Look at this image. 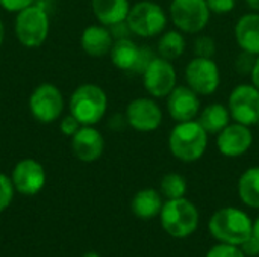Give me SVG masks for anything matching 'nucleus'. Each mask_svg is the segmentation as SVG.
Returning a JSON list of instances; mask_svg holds the SVG:
<instances>
[{
    "label": "nucleus",
    "instance_id": "obj_11",
    "mask_svg": "<svg viewBox=\"0 0 259 257\" xmlns=\"http://www.w3.org/2000/svg\"><path fill=\"white\" fill-rule=\"evenodd\" d=\"M143 86L153 98H165L178 85V71L171 61L155 56L141 74Z\"/></svg>",
    "mask_w": 259,
    "mask_h": 257
},
{
    "label": "nucleus",
    "instance_id": "obj_33",
    "mask_svg": "<svg viewBox=\"0 0 259 257\" xmlns=\"http://www.w3.org/2000/svg\"><path fill=\"white\" fill-rule=\"evenodd\" d=\"M109 30L114 36V39H121V38H131L132 32L127 26L126 21H121V23H117L114 26H109Z\"/></svg>",
    "mask_w": 259,
    "mask_h": 257
},
{
    "label": "nucleus",
    "instance_id": "obj_18",
    "mask_svg": "<svg viewBox=\"0 0 259 257\" xmlns=\"http://www.w3.org/2000/svg\"><path fill=\"white\" fill-rule=\"evenodd\" d=\"M112 44H114V36L109 27L100 23L87 26L80 35L82 50L88 56H93V58H102V56L109 55Z\"/></svg>",
    "mask_w": 259,
    "mask_h": 257
},
{
    "label": "nucleus",
    "instance_id": "obj_23",
    "mask_svg": "<svg viewBox=\"0 0 259 257\" xmlns=\"http://www.w3.org/2000/svg\"><path fill=\"white\" fill-rule=\"evenodd\" d=\"M187 41L181 30H165L159 35L158 44H156V55L167 59V61H176L185 53Z\"/></svg>",
    "mask_w": 259,
    "mask_h": 257
},
{
    "label": "nucleus",
    "instance_id": "obj_20",
    "mask_svg": "<svg viewBox=\"0 0 259 257\" xmlns=\"http://www.w3.org/2000/svg\"><path fill=\"white\" fill-rule=\"evenodd\" d=\"M131 6L129 0H91V11L96 20L106 27L126 21Z\"/></svg>",
    "mask_w": 259,
    "mask_h": 257
},
{
    "label": "nucleus",
    "instance_id": "obj_27",
    "mask_svg": "<svg viewBox=\"0 0 259 257\" xmlns=\"http://www.w3.org/2000/svg\"><path fill=\"white\" fill-rule=\"evenodd\" d=\"M15 188L9 176L0 173V214L5 212L14 200Z\"/></svg>",
    "mask_w": 259,
    "mask_h": 257
},
{
    "label": "nucleus",
    "instance_id": "obj_1",
    "mask_svg": "<svg viewBox=\"0 0 259 257\" xmlns=\"http://www.w3.org/2000/svg\"><path fill=\"white\" fill-rule=\"evenodd\" d=\"M209 142V135L197 120L176 123L168 133V150L181 162L193 164L203 158Z\"/></svg>",
    "mask_w": 259,
    "mask_h": 257
},
{
    "label": "nucleus",
    "instance_id": "obj_41",
    "mask_svg": "<svg viewBox=\"0 0 259 257\" xmlns=\"http://www.w3.org/2000/svg\"><path fill=\"white\" fill-rule=\"evenodd\" d=\"M258 129H259V123H258Z\"/></svg>",
    "mask_w": 259,
    "mask_h": 257
},
{
    "label": "nucleus",
    "instance_id": "obj_36",
    "mask_svg": "<svg viewBox=\"0 0 259 257\" xmlns=\"http://www.w3.org/2000/svg\"><path fill=\"white\" fill-rule=\"evenodd\" d=\"M246 5L250 8V11L253 12H259V0H244Z\"/></svg>",
    "mask_w": 259,
    "mask_h": 257
},
{
    "label": "nucleus",
    "instance_id": "obj_7",
    "mask_svg": "<svg viewBox=\"0 0 259 257\" xmlns=\"http://www.w3.org/2000/svg\"><path fill=\"white\" fill-rule=\"evenodd\" d=\"M211 15L206 0H171L168 6L170 21L178 30L188 35L203 32Z\"/></svg>",
    "mask_w": 259,
    "mask_h": 257
},
{
    "label": "nucleus",
    "instance_id": "obj_28",
    "mask_svg": "<svg viewBox=\"0 0 259 257\" xmlns=\"http://www.w3.org/2000/svg\"><path fill=\"white\" fill-rule=\"evenodd\" d=\"M206 257H247L243 250L238 245H231V244H222L219 242L217 245L211 247L209 251L206 253Z\"/></svg>",
    "mask_w": 259,
    "mask_h": 257
},
{
    "label": "nucleus",
    "instance_id": "obj_2",
    "mask_svg": "<svg viewBox=\"0 0 259 257\" xmlns=\"http://www.w3.org/2000/svg\"><path fill=\"white\" fill-rule=\"evenodd\" d=\"M252 218L238 208H222L209 220L208 229L212 238L222 244L241 245L252 236Z\"/></svg>",
    "mask_w": 259,
    "mask_h": 257
},
{
    "label": "nucleus",
    "instance_id": "obj_34",
    "mask_svg": "<svg viewBox=\"0 0 259 257\" xmlns=\"http://www.w3.org/2000/svg\"><path fill=\"white\" fill-rule=\"evenodd\" d=\"M240 248L243 250V253H244L246 256H259V241L253 236V235H252L246 242H243V244L240 245Z\"/></svg>",
    "mask_w": 259,
    "mask_h": 257
},
{
    "label": "nucleus",
    "instance_id": "obj_35",
    "mask_svg": "<svg viewBox=\"0 0 259 257\" xmlns=\"http://www.w3.org/2000/svg\"><path fill=\"white\" fill-rule=\"evenodd\" d=\"M250 79H252V83L259 89V56L256 58V62H255V68L250 74Z\"/></svg>",
    "mask_w": 259,
    "mask_h": 257
},
{
    "label": "nucleus",
    "instance_id": "obj_32",
    "mask_svg": "<svg viewBox=\"0 0 259 257\" xmlns=\"http://www.w3.org/2000/svg\"><path fill=\"white\" fill-rule=\"evenodd\" d=\"M33 3H35V0H0V6H2L5 11L14 12V14H17V12L26 9L27 6H30V5H33Z\"/></svg>",
    "mask_w": 259,
    "mask_h": 257
},
{
    "label": "nucleus",
    "instance_id": "obj_31",
    "mask_svg": "<svg viewBox=\"0 0 259 257\" xmlns=\"http://www.w3.org/2000/svg\"><path fill=\"white\" fill-rule=\"evenodd\" d=\"M80 127H82V124L71 114L62 117L61 121H59V130L62 132V135H65L68 138H71Z\"/></svg>",
    "mask_w": 259,
    "mask_h": 257
},
{
    "label": "nucleus",
    "instance_id": "obj_29",
    "mask_svg": "<svg viewBox=\"0 0 259 257\" xmlns=\"http://www.w3.org/2000/svg\"><path fill=\"white\" fill-rule=\"evenodd\" d=\"M256 55H252V53H247V52H243L237 56L235 59V70L241 74V76H250L253 68H255V62H256Z\"/></svg>",
    "mask_w": 259,
    "mask_h": 257
},
{
    "label": "nucleus",
    "instance_id": "obj_21",
    "mask_svg": "<svg viewBox=\"0 0 259 257\" xmlns=\"http://www.w3.org/2000/svg\"><path fill=\"white\" fill-rule=\"evenodd\" d=\"M162 198L164 197L161 195L159 191L152 188H144L138 191L131 201L132 214L140 220H152L155 217H159L164 206Z\"/></svg>",
    "mask_w": 259,
    "mask_h": 257
},
{
    "label": "nucleus",
    "instance_id": "obj_22",
    "mask_svg": "<svg viewBox=\"0 0 259 257\" xmlns=\"http://www.w3.org/2000/svg\"><path fill=\"white\" fill-rule=\"evenodd\" d=\"M197 121L206 130L208 135H219L232 121V117L228 109V105L211 103L200 111Z\"/></svg>",
    "mask_w": 259,
    "mask_h": 257
},
{
    "label": "nucleus",
    "instance_id": "obj_30",
    "mask_svg": "<svg viewBox=\"0 0 259 257\" xmlns=\"http://www.w3.org/2000/svg\"><path fill=\"white\" fill-rule=\"evenodd\" d=\"M206 3H208L211 14H215V15L229 14L237 6V0H206Z\"/></svg>",
    "mask_w": 259,
    "mask_h": 257
},
{
    "label": "nucleus",
    "instance_id": "obj_13",
    "mask_svg": "<svg viewBox=\"0 0 259 257\" xmlns=\"http://www.w3.org/2000/svg\"><path fill=\"white\" fill-rule=\"evenodd\" d=\"M126 123L137 132L149 133L161 127L164 114L153 97H137L126 106Z\"/></svg>",
    "mask_w": 259,
    "mask_h": 257
},
{
    "label": "nucleus",
    "instance_id": "obj_19",
    "mask_svg": "<svg viewBox=\"0 0 259 257\" xmlns=\"http://www.w3.org/2000/svg\"><path fill=\"white\" fill-rule=\"evenodd\" d=\"M234 35L243 52L259 56V12L252 11L241 15L235 23Z\"/></svg>",
    "mask_w": 259,
    "mask_h": 257
},
{
    "label": "nucleus",
    "instance_id": "obj_39",
    "mask_svg": "<svg viewBox=\"0 0 259 257\" xmlns=\"http://www.w3.org/2000/svg\"><path fill=\"white\" fill-rule=\"evenodd\" d=\"M82 257H100V254H99V253H96V251H87V253H85Z\"/></svg>",
    "mask_w": 259,
    "mask_h": 257
},
{
    "label": "nucleus",
    "instance_id": "obj_25",
    "mask_svg": "<svg viewBox=\"0 0 259 257\" xmlns=\"http://www.w3.org/2000/svg\"><path fill=\"white\" fill-rule=\"evenodd\" d=\"M188 189L187 180L179 173H167L159 183V192L165 200H175L185 197Z\"/></svg>",
    "mask_w": 259,
    "mask_h": 257
},
{
    "label": "nucleus",
    "instance_id": "obj_3",
    "mask_svg": "<svg viewBox=\"0 0 259 257\" xmlns=\"http://www.w3.org/2000/svg\"><path fill=\"white\" fill-rule=\"evenodd\" d=\"M68 111L82 126H96L106 115L108 95L96 83H82L73 91Z\"/></svg>",
    "mask_w": 259,
    "mask_h": 257
},
{
    "label": "nucleus",
    "instance_id": "obj_4",
    "mask_svg": "<svg viewBox=\"0 0 259 257\" xmlns=\"http://www.w3.org/2000/svg\"><path fill=\"white\" fill-rule=\"evenodd\" d=\"M14 32L17 41L27 48H35L47 41L50 18L41 3H33L15 14Z\"/></svg>",
    "mask_w": 259,
    "mask_h": 257
},
{
    "label": "nucleus",
    "instance_id": "obj_15",
    "mask_svg": "<svg viewBox=\"0 0 259 257\" xmlns=\"http://www.w3.org/2000/svg\"><path fill=\"white\" fill-rule=\"evenodd\" d=\"M215 145L225 158H240L252 148L253 133L249 126L234 121L217 135Z\"/></svg>",
    "mask_w": 259,
    "mask_h": 257
},
{
    "label": "nucleus",
    "instance_id": "obj_37",
    "mask_svg": "<svg viewBox=\"0 0 259 257\" xmlns=\"http://www.w3.org/2000/svg\"><path fill=\"white\" fill-rule=\"evenodd\" d=\"M252 235L259 241V217L253 221V226H252Z\"/></svg>",
    "mask_w": 259,
    "mask_h": 257
},
{
    "label": "nucleus",
    "instance_id": "obj_9",
    "mask_svg": "<svg viewBox=\"0 0 259 257\" xmlns=\"http://www.w3.org/2000/svg\"><path fill=\"white\" fill-rule=\"evenodd\" d=\"M30 115L41 124H50L61 118L64 112V95L50 82L39 83L29 97Z\"/></svg>",
    "mask_w": 259,
    "mask_h": 257
},
{
    "label": "nucleus",
    "instance_id": "obj_6",
    "mask_svg": "<svg viewBox=\"0 0 259 257\" xmlns=\"http://www.w3.org/2000/svg\"><path fill=\"white\" fill-rule=\"evenodd\" d=\"M168 20V12H165L159 3L153 0H141L131 6L126 23L132 35L140 38H155L165 32Z\"/></svg>",
    "mask_w": 259,
    "mask_h": 257
},
{
    "label": "nucleus",
    "instance_id": "obj_8",
    "mask_svg": "<svg viewBox=\"0 0 259 257\" xmlns=\"http://www.w3.org/2000/svg\"><path fill=\"white\" fill-rule=\"evenodd\" d=\"M155 56L156 53H153L150 47L138 45L132 38L114 39L109 52L111 62L115 68L134 74H143Z\"/></svg>",
    "mask_w": 259,
    "mask_h": 257
},
{
    "label": "nucleus",
    "instance_id": "obj_5",
    "mask_svg": "<svg viewBox=\"0 0 259 257\" xmlns=\"http://www.w3.org/2000/svg\"><path fill=\"white\" fill-rule=\"evenodd\" d=\"M159 220L162 229L171 238L184 239L196 232L200 215L196 204L188 198L182 197L164 201Z\"/></svg>",
    "mask_w": 259,
    "mask_h": 257
},
{
    "label": "nucleus",
    "instance_id": "obj_38",
    "mask_svg": "<svg viewBox=\"0 0 259 257\" xmlns=\"http://www.w3.org/2000/svg\"><path fill=\"white\" fill-rule=\"evenodd\" d=\"M3 41H5V24L0 18V45L3 44Z\"/></svg>",
    "mask_w": 259,
    "mask_h": 257
},
{
    "label": "nucleus",
    "instance_id": "obj_14",
    "mask_svg": "<svg viewBox=\"0 0 259 257\" xmlns=\"http://www.w3.org/2000/svg\"><path fill=\"white\" fill-rule=\"evenodd\" d=\"M11 180L15 188V192L32 197L42 191L47 182V174L44 167L30 158L18 161L11 173Z\"/></svg>",
    "mask_w": 259,
    "mask_h": 257
},
{
    "label": "nucleus",
    "instance_id": "obj_17",
    "mask_svg": "<svg viewBox=\"0 0 259 257\" xmlns=\"http://www.w3.org/2000/svg\"><path fill=\"white\" fill-rule=\"evenodd\" d=\"M70 139L71 151L80 162H96L105 151V138L96 126H82Z\"/></svg>",
    "mask_w": 259,
    "mask_h": 257
},
{
    "label": "nucleus",
    "instance_id": "obj_12",
    "mask_svg": "<svg viewBox=\"0 0 259 257\" xmlns=\"http://www.w3.org/2000/svg\"><path fill=\"white\" fill-rule=\"evenodd\" d=\"M228 109L232 121L244 126H258L259 123V89L250 83L237 85L228 98Z\"/></svg>",
    "mask_w": 259,
    "mask_h": 257
},
{
    "label": "nucleus",
    "instance_id": "obj_16",
    "mask_svg": "<svg viewBox=\"0 0 259 257\" xmlns=\"http://www.w3.org/2000/svg\"><path fill=\"white\" fill-rule=\"evenodd\" d=\"M200 95L194 92L187 85H176V88L165 97L167 100V112L171 120L176 123L197 120L200 114Z\"/></svg>",
    "mask_w": 259,
    "mask_h": 257
},
{
    "label": "nucleus",
    "instance_id": "obj_10",
    "mask_svg": "<svg viewBox=\"0 0 259 257\" xmlns=\"http://www.w3.org/2000/svg\"><path fill=\"white\" fill-rule=\"evenodd\" d=\"M185 82L200 97L215 94L222 83V74L214 58L194 56L185 67Z\"/></svg>",
    "mask_w": 259,
    "mask_h": 257
},
{
    "label": "nucleus",
    "instance_id": "obj_26",
    "mask_svg": "<svg viewBox=\"0 0 259 257\" xmlns=\"http://www.w3.org/2000/svg\"><path fill=\"white\" fill-rule=\"evenodd\" d=\"M193 52L194 56H200V58H214L215 52H217V44L215 39L209 35H199L194 39L193 44Z\"/></svg>",
    "mask_w": 259,
    "mask_h": 257
},
{
    "label": "nucleus",
    "instance_id": "obj_24",
    "mask_svg": "<svg viewBox=\"0 0 259 257\" xmlns=\"http://www.w3.org/2000/svg\"><path fill=\"white\" fill-rule=\"evenodd\" d=\"M238 195L247 208L259 209V167H250L240 176Z\"/></svg>",
    "mask_w": 259,
    "mask_h": 257
},
{
    "label": "nucleus",
    "instance_id": "obj_40",
    "mask_svg": "<svg viewBox=\"0 0 259 257\" xmlns=\"http://www.w3.org/2000/svg\"><path fill=\"white\" fill-rule=\"evenodd\" d=\"M42 2H50V0H42Z\"/></svg>",
    "mask_w": 259,
    "mask_h": 257
}]
</instances>
